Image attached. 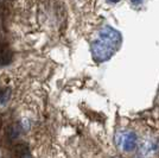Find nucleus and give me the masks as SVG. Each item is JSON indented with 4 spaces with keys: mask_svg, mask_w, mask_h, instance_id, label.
<instances>
[{
    "mask_svg": "<svg viewBox=\"0 0 159 158\" xmlns=\"http://www.w3.org/2000/svg\"><path fill=\"white\" fill-rule=\"evenodd\" d=\"M120 33L113 30L112 27H105L100 31L99 40L93 44L94 57L98 61L108 59L120 44Z\"/></svg>",
    "mask_w": 159,
    "mask_h": 158,
    "instance_id": "nucleus-1",
    "label": "nucleus"
},
{
    "mask_svg": "<svg viewBox=\"0 0 159 158\" xmlns=\"http://www.w3.org/2000/svg\"><path fill=\"white\" fill-rule=\"evenodd\" d=\"M116 145L122 151H133L137 146V137L133 132H120L116 134Z\"/></svg>",
    "mask_w": 159,
    "mask_h": 158,
    "instance_id": "nucleus-2",
    "label": "nucleus"
},
{
    "mask_svg": "<svg viewBox=\"0 0 159 158\" xmlns=\"http://www.w3.org/2000/svg\"><path fill=\"white\" fill-rule=\"evenodd\" d=\"M12 59V51L5 43H0V67L10 64Z\"/></svg>",
    "mask_w": 159,
    "mask_h": 158,
    "instance_id": "nucleus-3",
    "label": "nucleus"
},
{
    "mask_svg": "<svg viewBox=\"0 0 159 158\" xmlns=\"http://www.w3.org/2000/svg\"><path fill=\"white\" fill-rule=\"evenodd\" d=\"M12 151H13L14 157H29V156H31V153L29 151V147L25 144L16 145L12 149Z\"/></svg>",
    "mask_w": 159,
    "mask_h": 158,
    "instance_id": "nucleus-4",
    "label": "nucleus"
},
{
    "mask_svg": "<svg viewBox=\"0 0 159 158\" xmlns=\"http://www.w3.org/2000/svg\"><path fill=\"white\" fill-rule=\"evenodd\" d=\"M18 134H19V131H18V128H17L16 126H12V127L8 130V136H10V138L11 139L16 138Z\"/></svg>",
    "mask_w": 159,
    "mask_h": 158,
    "instance_id": "nucleus-5",
    "label": "nucleus"
},
{
    "mask_svg": "<svg viewBox=\"0 0 159 158\" xmlns=\"http://www.w3.org/2000/svg\"><path fill=\"white\" fill-rule=\"evenodd\" d=\"M133 2H138V1H140V0H132Z\"/></svg>",
    "mask_w": 159,
    "mask_h": 158,
    "instance_id": "nucleus-6",
    "label": "nucleus"
}]
</instances>
